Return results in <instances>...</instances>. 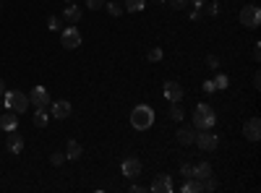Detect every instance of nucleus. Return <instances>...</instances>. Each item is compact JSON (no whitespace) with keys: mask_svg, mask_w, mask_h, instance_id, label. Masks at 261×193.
<instances>
[{"mask_svg":"<svg viewBox=\"0 0 261 193\" xmlns=\"http://www.w3.org/2000/svg\"><path fill=\"white\" fill-rule=\"evenodd\" d=\"M204 92L206 94H214L217 89H214V81H204Z\"/></svg>","mask_w":261,"mask_h":193,"instance_id":"72a5a7b5","label":"nucleus"},{"mask_svg":"<svg viewBox=\"0 0 261 193\" xmlns=\"http://www.w3.org/2000/svg\"><path fill=\"white\" fill-rule=\"evenodd\" d=\"M130 125L136 128V131H146V128L154 125V110H151L149 104H136L134 110H130Z\"/></svg>","mask_w":261,"mask_h":193,"instance_id":"f257e3e1","label":"nucleus"},{"mask_svg":"<svg viewBox=\"0 0 261 193\" xmlns=\"http://www.w3.org/2000/svg\"><path fill=\"white\" fill-rule=\"evenodd\" d=\"M241 24H243L246 29H258V24H261V8H258V6H246V8H241Z\"/></svg>","mask_w":261,"mask_h":193,"instance_id":"39448f33","label":"nucleus"},{"mask_svg":"<svg viewBox=\"0 0 261 193\" xmlns=\"http://www.w3.org/2000/svg\"><path fill=\"white\" fill-rule=\"evenodd\" d=\"M183 193H204L201 180H199V178H186V183H183Z\"/></svg>","mask_w":261,"mask_h":193,"instance_id":"6ab92c4d","label":"nucleus"},{"mask_svg":"<svg viewBox=\"0 0 261 193\" xmlns=\"http://www.w3.org/2000/svg\"><path fill=\"white\" fill-rule=\"evenodd\" d=\"M105 8H107V13H110V16H120V3H105Z\"/></svg>","mask_w":261,"mask_h":193,"instance_id":"cd10ccee","label":"nucleus"},{"mask_svg":"<svg viewBox=\"0 0 261 193\" xmlns=\"http://www.w3.org/2000/svg\"><path fill=\"white\" fill-rule=\"evenodd\" d=\"M170 118H172V120H183V110H180V102H170Z\"/></svg>","mask_w":261,"mask_h":193,"instance_id":"5701e85b","label":"nucleus"},{"mask_svg":"<svg viewBox=\"0 0 261 193\" xmlns=\"http://www.w3.org/2000/svg\"><path fill=\"white\" fill-rule=\"evenodd\" d=\"M47 29H50V32H58V29H63V21H60L58 16H50V18H47Z\"/></svg>","mask_w":261,"mask_h":193,"instance_id":"b1692460","label":"nucleus"},{"mask_svg":"<svg viewBox=\"0 0 261 193\" xmlns=\"http://www.w3.org/2000/svg\"><path fill=\"white\" fill-rule=\"evenodd\" d=\"M157 3H165V0H157Z\"/></svg>","mask_w":261,"mask_h":193,"instance_id":"ea45409f","label":"nucleus"},{"mask_svg":"<svg viewBox=\"0 0 261 193\" xmlns=\"http://www.w3.org/2000/svg\"><path fill=\"white\" fill-rule=\"evenodd\" d=\"M214 123H217V115H214V110L209 104H196V110H193V128L196 131H212L214 128Z\"/></svg>","mask_w":261,"mask_h":193,"instance_id":"f03ea898","label":"nucleus"},{"mask_svg":"<svg viewBox=\"0 0 261 193\" xmlns=\"http://www.w3.org/2000/svg\"><path fill=\"white\" fill-rule=\"evenodd\" d=\"M29 104L34 107H50V92L45 87H34L29 94Z\"/></svg>","mask_w":261,"mask_h":193,"instance_id":"9d476101","label":"nucleus"},{"mask_svg":"<svg viewBox=\"0 0 261 193\" xmlns=\"http://www.w3.org/2000/svg\"><path fill=\"white\" fill-rule=\"evenodd\" d=\"M201 188H204V190H217V180L209 175V178H204V180H201Z\"/></svg>","mask_w":261,"mask_h":193,"instance_id":"bb28decb","label":"nucleus"},{"mask_svg":"<svg viewBox=\"0 0 261 193\" xmlns=\"http://www.w3.org/2000/svg\"><path fill=\"white\" fill-rule=\"evenodd\" d=\"M149 190H154V193H170L172 190V180H170V175H157L154 180H151V185H149Z\"/></svg>","mask_w":261,"mask_h":193,"instance_id":"ddd939ff","label":"nucleus"},{"mask_svg":"<svg viewBox=\"0 0 261 193\" xmlns=\"http://www.w3.org/2000/svg\"><path fill=\"white\" fill-rule=\"evenodd\" d=\"M186 3H188V0H170V6L175 8V11H180V8H183Z\"/></svg>","mask_w":261,"mask_h":193,"instance_id":"473e14b6","label":"nucleus"},{"mask_svg":"<svg viewBox=\"0 0 261 193\" xmlns=\"http://www.w3.org/2000/svg\"><path fill=\"white\" fill-rule=\"evenodd\" d=\"M50 123V113H47V107H37V113H34V125L37 128H45Z\"/></svg>","mask_w":261,"mask_h":193,"instance_id":"a211bd4d","label":"nucleus"},{"mask_svg":"<svg viewBox=\"0 0 261 193\" xmlns=\"http://www.w3.org/2000/svg\"><path fill=\"white\" fill-rule=\"evenodd\" d=\"M0 6H3V3H0Z\"/></svg>","mask_w":261,"mask_h":193,"instance_id":"a19ab883","label":"nucleus"},{"mask_svg":"<svg viewBox=\"0 0 261 193\" xmlns=\"http://www.w3.org/2000/svg\"><path fill=\"white\" fill-rule=\"evenodd\" d=\"M191 18H193V21H199V18H201V11H199V8L191 11Z\"/></svg>","mask_w":261,"mask_h":193,"instance_id":"e433bc0d","label":"nucleus"},{"mask_svg":"<svg viewBox=\"0 0 261 193\" xmlns=\"http://www.w3.org/2000/svg\"><path fill=\"white\" fill-rule=\"evenodd\" d=\"M180 175H183V178H193V167L183 162V164H180Z\"/></svg>","mask_w":261,"mask_h":193,"instance_id":"c756f323","label":"nucleus"},{"mask_svg":"<svg viewBox=\"0 0 261 193\" xmlns=\"http://www.w3.org/2000/svg\"><path fill=\"white\" fill-rule=\"evenodd\" d=\"M81 18V8L76 3H68V8H63V21L65 24H79Z\"/></svg>","mask_w":261,"mask_h":193,"instance_id":"4468645a","label":"nucleus"},{"mask_svg":"<svg viewBox=\"0 0 261 193\" xmlns=\"http://www.w3.org/2000/svg\"><path fill=\"white\" fill-rule=\"evenodd\" d=\"M188 3H193L196 8H204V3H206V0H188Z\"/></svg>","mask_w":261,"mask_h":193,"instance_id":"c9c22d12","label":"nucleus"},{"mask_svg":"<svg viewBox=\"0 0 261 193\" xmlns=\"http://www.w3.org/2000/svg\"><path fill=\"white\" fill-rule=\"evenodd\" d=\"M209 175H212V164H209V162H201V164L193 167V178L204 180V178H209Z\"/></svg>","mask_w":261,"mask_h":193,"instance_id":"aec40b11","label":"nucleus"},{"mask_svg":"<svg viewBox=\"0 0 261 193\" xmlns=\"http://www.w3.org/2000/svg\"><path fill=\"white\" fill-rule=\"evenodd\" d=\"M50 115L58 118V120H65L71 115V102H65V99H58V102H50Z\"/></svg>","mask_w":261,"mask_h":193,"instance_id":"9b49d317","label":"nucleus"},{"mask_svg":"<svg viewBox=\"0 0 261 193\" xmlns=\"http://www.w3.org/2000/svg\"><path fill=\"white\" fill-rule=\"evenodd\" d=\"M193 144H199V149H204V152H214L220 146V139H217V133H209V131H196Z\"/></svg>","mask_w":261,"mask_h":193,"instance_id":"423d86ee","label":"nucleus"},{"mask_svg":"<svg viewBox=\"0 0 261 193\" xmlns=\"http://www.w3.org/2000/svg\"><path fill=\"white\" fill-rule=\"evenodd\" d=\"M162 94H165V99L167 102H183V87L178 81H165V87H162Z\"/></svg>","mask_w":261,"mask_h":193,"instance_id":"6e6552de","label":"nucleus"},{"mask_svg":"<svg viewBox=\"0 0 261 193\" xmlns=\"http://www.w3.org/2000/svg\"><path fill=\"white\" fill-rule=\"evenodd\" d=\"M243 136H246L248 141H258V139H261V120H258V118L246 120V125H243Z\"/></svg>","mask_w":261,"mask_h":193,"instance_id":"f8f14e48","label":"nucleus"},{"mask_svg":"<svg viewBox=\"0 0 261 193\" xmlns=\"http://www.w3.org/2000/svg\"><path fill=\"white\" fill-rule=\"evenodd\" d=\"M6 149H8L11 154H21V152H24V136L18 133V128H16V131H8Z\"/></svg>","mask_w":261,"mask_h":193,"instance_id":"1a4fd4ad","label":"nucleus"},{"mask_svg":"<svg viewBox=\"0 0 261 193\" xmlns=\"http://www.w3.org/2000/svg\"><path fill=\"white\" fill-rule=\"evenodd\" d=\"M144 8H146V0H125V11H130V13H139Z\"/></svg>","mask_w":261,"mask_h":193,"instance_id":"4be33fe9","label":"nucleus"},{"mask_svg":"<svg viewBox=\"0 0 261 193\" xmlns=\"http://www.w3.org/2000/svg\"><path fill=\"white\" fill-rule=\"evenodd\" d=\"M193 139H196V128H193V125H183L180 131H178V141H180L183 146L193 144Z\"/></svg>","mask_w":261,"mask_h":193,"instance_id":"dca6fc26","label":"nucleus"},{"mask_svg":"<svg viewBox=\"0 0 261 193\" xmlns=\"http://www.w3.org/2000/svg\"><path fill=\"white\" fill-rule=\"evenodd\" d=\"M162 58H165V52H162L160 47H154V50H149V60H151V63H160Z\"/></svg>","mask_w":261,"mask_h":193,"instance_id":"393cba45","label":"nucleus"},{"mask_svg":"<svg viewBox=\"0 0 261 193\" xmlns=\"http://www.w3.org/2000/svg\"><path fill=\"white\" fill-rule=\"evenodd\" d=\"M105 6V0H86V8H92V11H99Z\"/></svg>","mask_w":261,"mask_h":193,"instance_id":"c85d7f7f","label":"nucleus"},{"mask_svg":"<svg viewBox=\"0 0 261 193\" xmlns=\"http://www.w3.org/2000/svg\"><path fill=\"white\" fill-rule=\"evenodd\" d=\"M6 92V84H3V78H0V94H3Z\"/></svg>","mask_w":261,"mask_h":193,"instance_id":"4c0bfd02","label":"nucleus"},{"mask_svg":"<svg viewBox=\"0 0 261 193\" xmlns=\"http://www.w3.org/2000/svg\"><path fill=\"white\" fill-rule=\"evenodd\" d=\"M79 157H81V144L76 139H71L65 144V159H79Z\"/></svg>","mask_w":261,"mask_h":193,"instance_id":"f3484780","label":"nucleus"},{"mask_svg":"<svg viewBox=\"0 0 261 193\" xmlns=\"http://www.w3.org/2000/svg\"><path fill=\"white\" fill-rule=\"evenodd\" d=\"M120 173H123L128 180H136V178L141 175V159H136V157H128V159H123V164H120Z\"/></svg>","mask_w":261,"mask_h":193,"instance_id":"0eeeda50","label":"nucleus"},{"mask_svg":"<svg viewBox=\"0 0 261 193\" xmlns=\"http://www.w3.org/2000/svg\"><path fill=\"white\" fill-rule=\"evenodd\" d=\"M50 162H53L55 167H60V164L65 162V152H55V154H50Z\"/></svg>","mask_w":261,"mask_h":193,"instance_id":"a878e982","label":"nucleus"},{"mask_svg":"<svg viewBox=\"0 0 261 193\" xmlns=\"http://www.w3.org/2000/svg\"><path fill=\"white\" fill-rule=\"evenodd\" d=\"M0 128H3V131H16L18 128V115L8 110L3 118H0Z\"/></svg>","mask_w":261,"mask_h":193,"instance_id":"2eb2a0df","label":"nucleus"},{"mask_svg":"<svg viewBox=\"0 0 261 193\" xmlns=\"http://www.w3.org/2000/svg\"><path fill=\"white\" fill-rule=\"evenodd\" d=\"M3 104H6V110L21 115V113H27V110H29V94L18 92V89H13V92H3Z\"/></svg>","mask_w":261,"mask_h":193,"instance_id":"7ed1b4c3","label":"nucleus"},{"mask_svg":"<svg viewBox=\"0 0 261 193\" xmlns=\"http://www.w3.org/2000/svg\"><path fill=\"white\" fill-rule=\"evenodd\" d=\"M206 13L209 16H217V13H220V3H209L206 6Z\"/></svg>","mask_w":261,"mask_h":193,"instance_id":"2f4dec72","label":"nucleus"},{"mask_svg":"<svg viewBox=\"0 0 261 193\" xmlns=\"http://www.w3.org/2000/svg\"><path fill=\"white\" fill-rule=\"evenodd\" d=\"M258 58H261V45L256 42V45H253V60H258Z\"/></svg>","mask_w":261,"mask_h":193,"instance_id":"f704fd0d","label":"nucleus"},{"mask_svg":"<svg viewBox=\"0 0 261 193\" xmlns=\"http://www.w3.org/2000/svg\"><path fill=\"white\" fill-rule=\"evenodd\" d=\"M60 45L65 50H79L81 47V32L76 29V24H71L68 29L60 32Z\"/></svg>","mask_w":261,"mask_h":193,"instance_id":"20e7f679","label":"nucleus"},{"mask_svg":"<svg viewBox=\"0 0 261 193\" xmlns=\"http://www.w3.org/2000/svg\"><path fill=\"white\" fill-rule=\"evenodd\" d=\"M65 3H76V0H65Z\"/></svg>","mask_w":261,"mask_h":193,"instance_id":"58836bf2","label":"nucleus"},{"mask_svg":"<svg viewBox=\"0 0 261 193\" xmlns=\"http://www.w3.org/2000/svg\"><path fill=\"white\" fill-rule=\"evenodd\" d=\"M212 81H214V89H217V92H225V89L230 87V78H227L225 73H217Z\"/></svg>","mask_w":261,"mask_h":193,"instance_id":"412c9836","label":"nucleus"},{"mask_svg":"<svg viewBox=\"0 0 261 193\" xmlns=\"http://www.w3.org/2000/svg\"><path fill=\"white\" fill-rule=\"evenodd\" d=\"M206 66H209V68H220V58H217V55H209V58H206Z\"/></svg>","mask_w":261,"mask_h":193,"instance_id":"7c9ffc66","label":"nucleus"}]
</instances>
